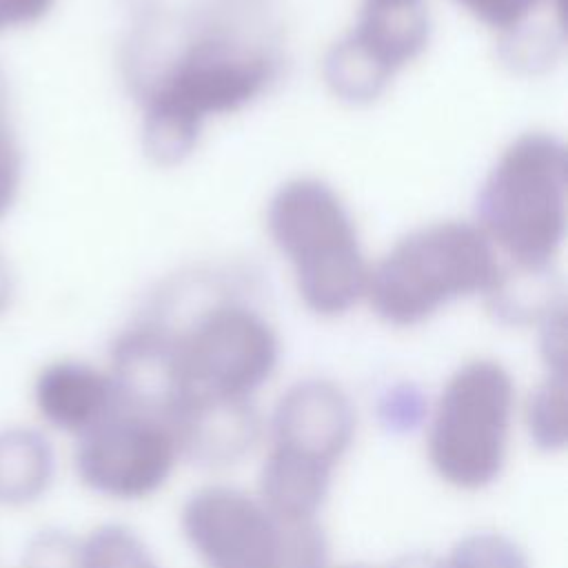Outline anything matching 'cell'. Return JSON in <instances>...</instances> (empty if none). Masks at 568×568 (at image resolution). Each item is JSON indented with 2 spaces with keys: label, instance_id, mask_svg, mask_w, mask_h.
I'll return each mask as SVG.
<instances>
[{
  "label": "cell",
  "instance_id": "obj_20",
  "mask_svg": "<svg viewBox=\"0 0 568 568\" xmlns=\"http://www.w3.org/2000/svg\"><path fill=\"white\" fill-rule=\"evenodd\" d=\"M384 424L388 428H413L424 415V399L413 386L393 388L379 406Z\"/></svg>",
  "mask_w": 568,
  "mask_h": 568
},
{
  "label": "cell",
  "instance_id": "obj_12",
  "mask_svg": "<svg viewBox=\"0 0 568 568\" xmlns=\"http://www.w3.org/2000/svg\"><path fill=\"white\" fill-rule=\"evenodd\" d=\"M171 428L178 450L189 459L220 466L231 464L251 450L260 433V417L248 397H195L178 408Z\"/></svg>",
  "mask_w": 568,
  "mask_h": 568
},
{
  "label": "cell",
  "instance_id": "obj_3",
  "mask_svg": "<svg viewBox=\"0 0 568 568\" xmlns=\"http://www.w3.org/2000/svg\"><path fill=\"white\" fill-rule=\"evenodd\" d=\"M266 220L273 242L295 268L300 297L311 311L342 315L364 295L368 266L355 226L326 182H286L273 195Z\"/></svg>",
  "mask_w": 568,
  "mask_h": 568
},
{
  "label": "cell",
  "instance_id": "obj_9",
  "mask_svg": "<svg viewBox=\"0 0 568 568\" xmlns=\"http://www.w3.org/2000/svg\"><path fill=\"white\" fill-rule=\"evenodd\" d=\"M428 36L430 22L422 4H366L355 29L326 53L324 80L346 102H371L397 69L426 49Z\"/></svg>",
  "mask_w": 568,
  "mask_h": 568
},
{
  "label": "cell",
  "instance_id": "obj_16",
  "mask_svg": "<svg viewBox=\"0 0 568 568\" xmlns=\"http://www.w3.org/2000/svg\"><path fill=\"white\" fill-rule=\"evenodd\" d=\"M82 568H158L146 546L124 526H102L80 546Z\"/></svg>",
  "mask_w": 568,
  "mask_h": 568
},
{
  "label": "cell",
  "instance_id": "obj_8",
  "mask_svg": "<svg viewBox=\"0 0 568 568\" xmlns=\"http://www.w3.org/2000/svg\"><path fill=\"white\" fill-rule=\"evenodd\" d=\"M175 455L178 442L164 419L113 406L80 433L75 468L80 479L102 495L140 499L164 484Z\"/></svg>",
  "mask_w": 568,
  "mask_h": 568
},
{
  "label": "cell",
  "instance_id": "obj_6",
  "mask_svg": "<svg viewBox=\"0 0 568 568\" xmlns=\"http://www.w3.org/2000/svg\"><path fill=\"white\" fill-rule=\"evenodd\" d=\"M513 379L493 359L462 366L446 384L428 433V457L442 479L481 488L497 479L506 459Z\"/></svg>",
  "mask_w": 568,
  "mask_h": 568
},
{
  "label": "cell",
  "instance_id": "obj_10",
  "mask_svg": "<svg viewBox=\"0 0 568 568\" xmlns=\"http://www.w3.org/2000/svg\"><path fill=\"white\" fill-rule=\"evenodd\" d=\"M355 410L339 386L306 379L291 386L273 415V453L333 470L353 442Z\"/></svg>",
  "mask_w": 568,
  "mask_h": 568
},
{
  "label": "cell",
  "instance_id": "obj_17",
  "mask_svg": "<svg viewBox=\"0 0 568 568\" xmlns=\"http://www.w3.org/2000/svg\"><path fill=\"white\" fill-rule=\"evenodd\" d=\"M439 568H528L519 546L499 532L464 537Z\"/></svg>",
  "mask_w": 568,
  "mask_h": 568
},
{
  "label": "cell",
  "instance_id": "obj_2",
  "mask_svg": "<svg viewBox=\"0 0 568 568\" xmlns=\"http://www.w3.org/2000/svg\"><path fill=\"white\" fill-rule=\"evenodd\" d=\"M499 277L495 246L479 226L437 222L402 237L368 271L364 293L382 320L410 326L450 300L490 293Z\"/></svg>",
  "mask_w": 568,
  "mask_h": 568
},
{
  "label": "cell",
  "instance_id": "obj_15",
  "mask_svg": "<svg viewBox=\"0 0 568 568\" xmlns=\"http://www.w3.org/2000/svg\"><path fill=\"white\" fill-rule=\"evenodd\" d=\"M526 422L532 442L539 448L555 450L566 444L568 435V397L566 375H555L537 386L526 406Z\"/></svg>",
  "mask_w": 568,
  "mask_h": 568
},
{
  "label": "cell",
  "instance_id": "obj_1",
  "mask_svg": "<svg viewBox=\"0 0 568 568\" xmlns=\"http://www.w3.org/2000/svg\"><path fill=\"white\" fill-rule=\"evenodd\" d=\"M566 146L550 133H524L488 173L479 200V229L517 268L546 271L566 231Z\"/></svg>",
  "mask_w": 568,
  "mask_h": 568
},
{
  "label": "cell",
  "instance_id": "obj_11",
  "mask_svg": "<svg viewBox=\"0 0 568 568\" xmlns=\"http://www.w3.org/2000/svg\"><path fill=\"white\" fill-rule=\"evenodd\" d=\"M115 406L138 410L171 426L184 388L178 335L160 326H140L120 337L113 351Z\"/></svg>",
  "mask_w": 568,
  "mask_h": 568
},
{
  "label": "cell",
  "instance_id": "obj_18",
  "mask_svg": "<svg viewBox=\"0 0 568 568\" xmlns=\"http://www.w3.org/2000/svg\"><path fill=\"white\" fill-rule=\"evenodd\" d=\"M80 546L71 535L49 530L38 535L24 557V568H82Z\"/></svg>",
  "mask_w": 568,
  "mask_h": 568
},
{
  "label": "cell",
  "instance_id": "obj_13",
  "mask_svg": "<svg viewBox=\"0 0 568 568\" xmlns=\"http://www.w3.org/2000/svg\"><path fill=\"white\" fill-rule=\"evenodd\" d=\"M42 417L55 428L84 433L115 406L111 377L73 362L47 368L36 386Z\"/></svg>",
  "mask_w": 568,
  "mask_h": 568
},
{
  "label": "cell",
  "instance_id": "obj_4",
  "mask_svg": "<svg viewBox=\"0 0 568 568\" xmlns=\"http://www.w3.org/2000/svg\"><path fill=\"white\" fill-rule=\"evenodd\" d=\"M271 62L222 40L193 44L151 93L144 118V146L158 164L184 160L213 113L237 111L268 82Z\"/></svg>",
  "mask_w": 568,
  "mask_h": 568
},
{
  "label": "cell",
  "instance_id": "obj_19",
  "mask_svg": "<svg viewBox=\"0 0 568 568\" xmlns=\"http://www.w3.org/2000/svg\"><path fill=\"white\" fill-rule=\"evenodd\" d=\"M477 20L501 31H515L521 22L548 0H457Z\"/></svg>",
  "mask_w": 568,
  "mask_h": 568
},
{
  "label": "cell",
  "instance_id": "obj_21",
  "mask_svg": "<svg viewBox=\"0 0 568 568\" xmlns=\"http://www.w3.org/2000/svg\"><path fill=\"white\" fill-rule=\"evenodd\" d=\"M541 351L550 371L555 375H566V313L561 304L546 317Z\"/></svg>",
  "mask_w": 568,
  "mask_h": 568
},
{
  "label": "cell",
  "instance_id": "obj_14",
  "mask_svg": "<svg viewBox=\"0 0 568 568\" xmlns=\"http://www.w3.org/2000/svg\"><path fill=\"white\" fill-rule=\"evenodd\" d=\"M53 477L49 442L31 428L0 433V501L27 504L40 497Z\"/></svg>",
  "mask_w": 568,
  "mask_h": 568
},
{
  "label": "cell",
  "instance_id": "obj_22",
  "mask_svg": "<svg viewBox=\"0 0 568 568\" xmlns=\"http://www.w3.org/2000/svg\"><path fill=\"white\" fill-rule=\"evenodd\" d=\"M366 4H375V7H406V4H419V0H366Z\"/></svg>",
  "mask_w": 568,
  "mask_h": 568
},
{
  "label": "cell",
  "instance_id": "obj_5",
  "mask_svg": "<svg viewBox=\"0 0 568 568\" xmlns=\"http://www.w3.org/2000/svg\"><path fill=\"white\" fill-rule=\"evenodd\" d=\"M182 528L211 568H324L326 564V539L315 519H280L262 501L235 488L197 490L184 504Z\"/></svg>",
  "mask_w": 568,
  "mask_h": 568
},
{
  "label": "cell",
  "instance_id": "obj_7",
  "mask_svg": "<svg viewBox=\"0 0 568 568\" xmlns=\"http://www.w3.org/2000/svg\"><path fill=\"white\" fill-rule=\"evenodd\" d=\"M277 351L273 328L255 311L242 304L206 311L191 331L178 335L182 404L195 397H248L273 373Z\"/></svg>",
  "mask_w": 568,
  "mask_h": 568
}]
</instances>
